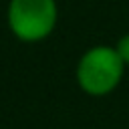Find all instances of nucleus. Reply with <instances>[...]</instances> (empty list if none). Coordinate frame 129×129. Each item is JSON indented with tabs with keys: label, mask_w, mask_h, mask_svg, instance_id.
Masks as SVG:
<instances>
[{
	"label": "nucleus",
	"mask_w": 129,
	"mask_h": 129,
	"mask_svg": "<svg viewBox=\"0 0 129 129\" xmlns=\"http://www.w3.org/2000/svg\"><path fill=\"white\" fill-rule=\"evenodd\" d=\"M125 75V64L115 46L97 44L83 52L77 64V83L83 93L91 97H105L113 93Z\"/></svg>",
	"instance_id": "f257e3e1"
},
{
	"label": "nucleus",
	"mask_w": 129,
	"mask_h": 129,
	"mask_svg": "<svg viewBox=\"0 0 129 129\" xmlns=\"http://www.w3.org/2000/svg\"><path fill=\"white\" fill-rule=\"evenodd\" d=\"M58 10L54 0H10V30L24 42L44 40L56 26Z\"/></svg>",
	"instance_id": "f03ea898"
},
{
	"label": "nucleus",
	"mask_w": 129,
	"mask_h": 129,
	"mask_svg": "<svg viewBox=\"0 0 129 129\" xmlns=\"http://www.w3.org/2000/svg\"><path fill=\"white\" fill-rule=\"evenodd\" d=\"M115 50H117V54L121 56L123 64L129 67V32L117 38V42H115Z\"/></svg>",
	"instance_id": "7ed1b4c3"
}]
</instances>
